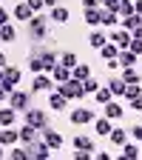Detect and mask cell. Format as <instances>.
I'll return each mask as SVG.
<instances>
[{
	"label": "cell",
	"instance_id": "1",
	"mask_svg": "<svg viewBox=\"0 0 142 160\" xmlns=\"http://www.w3.org/2000/svg\"><path fill=\"white\" fill-rule=\"evenodd\" d=\"M48 37V17L46 14H31L29 20V40L31 43H43Z\"/></svg>",
	"mask_w": 142,
	"mask_h": 160
},
{
	"label": "cell",
	"instance_id": "2",
	"mask_svg": "<svg viewBox=\"0 0 142 160\" xmlns=\"http://www.w3.org/2000/svg\"><path fill=\"white\" fill-rule=\"evenodd\" d=\"M57 92L63 94L66 100H80V97H85V86H83V80H66V83H57Z\"/></svg>",
	"mask_w": 142,
	"mask_h": 160
},
{
	"label": "cell",
	"instance_id": "3",
	"mask_svg": "<svg viewBox=\"0 0 142 160\" xmlns=\"http://www.w3.org/2000/svg\"><path fill=\"white\" fill-rule=\"evenodd\" d=\"M23 120H26V123H31L34 129H40V132H43V129H48V114H46L43 109L29 106V109L23 112Z\"/></svg>",
	"mask_w": 142,
	"mask_h": 160
},
{
	"label": "cell",
	"instance_id": "4",
	"mask_svg": "<svg viewBox=\"0 0 142 160\" xmlns=\"http://www.w3.org/2000/svg\"><path fill=\"white\" fill-rule=\"evenodd\" d=\"M26 152H29V160H31V157H37V160H48V157H51V149L46 146V140H43V137H37L34 143H29Z\"/></svg>",
	"mask_w": 142,
	"mask_h": 160
},
{
	"label": "cell",
	"instance_id": "5",
	"mask_svg": "<svg viewBox=\"0 0 142 160\" xmlns=\"http://www.w3.org/2000/svg\"><path fill=\"white\" fill-rule=\"evenodd\" d=\"M9 106H11V109H17V112H26V109L31 106V94H29V92L14 89V92L9 94Z\"/></svg>",
	"mask_w": 142,
	"mask_h": 160
},
{
	"label": "cell",
	"instance_id": "6",
	"mask_svg": "<svg viewBox=\"0 0 142 160\" xmlns=\"http://www.w3.org/2000/svg\"><path fill=\"white\" fill-rule=\"evenodd\" d=\"M131 32L128 29H122V26H119V29H111V34H108V40H111V43H117L119 49H128L131 46Z\"/></svg>",
	"mask_w": 142,
	"mask_h": 160
},
{
	"label": "cell",
	"instance_id": "7",
	"mask_svg": "<svg viewBox=\"0 0 142 160\" xmlns=\"http://www.w3.org/2000/svg\"><path fill=\"white\" fill-rule=\"evenodd\" d=\"M94 117H97V114H94L91 109H74V112H71V123H74V126H88V123H94Z\"/></svg>",
	"mask_w": 142,
	"mask_h": 160
},
{
	"label": "cell",
	"instance_id": "8",
	"mask_svg": "<svg viewBox=\"0 0 142 160\" xmlns=\"http://www.w3.org/2000/svg\"><path fill=\"white\" fill-rule=\"evenodd\" d=\"M51 83H54V80H51L46 72H40V74L31 80V92H51V89H54Z\"/></svg>",
	"mask_w": 142,
	"mask_h": 160
},
{
	"label": "cell",
	"instance_id": "9",
	"mask_svg": "<svg viewBox=\"0 0 142 160\" xmlns=\"http://www.w3.org/2000/svg\"><path fill=\"white\" fill-rule=\"evenodd\" d=\"M43 140H46V146H48L51 152H57L60 146H63V137H60V132H54L51 126H48V129H43Z\"/></svg>",
	"mask_w": 142,
	"mask_h": 160
},
{
	"label": "cell",
	"instance_id": "10",
	"mask_svg": "<svg viewBox=\"0 0 142 160\" xmlns=\"http://www.w3.org/2000/svg\"><path fill=\"white\" fill-rule=\"evenodd\" d=\"M11 14H14V20H20V23H29L34 12H31V6L26 3V0H20V3L14 6V12H11Z\"/></svg>",
	"mask_w": 142,
	"mask_h": 160
},
{
	"label": "cell",
	"instance_id": "11",
	"mask_svg": "<svg viewBox=\"0 0 142 160\" xmlns=\"http://www.w3.org/2000/svg\"><path fill=\"white\" fill-rule=\"evenodd\" d=\"M26 63H29V72H34V74L46 72V66H43V57L37 54V49H31V52L26 54Z\"/></svg>",
	"mask_w": 142,
	"mask_h": 160
},
{
	"label": "cell",
	"instance_id": "12",
	"mask_svg": "<svg viewBox=\"0 0 142 160\" xmlns=\"http://www.w3.org/2000/svg\"><path fill=\"white\" fill-rule=\"evenodd\" d=\"M0 143H3L6 149L9 146H14V143H20V134L11 129V126H3V129H0Z\"/></svg>",
	"mask_w": 142,
	"mask_h": 160
},
{
	"label": "cell",
	"instance_id": "13",
	"mask_svg": "<svg viewBox=\"0 0 142 160\" xmlns=\"http://www.w3.org/2000/svg\"><path fill=\"white\" fill-rule=\"evenodd\" d=\"M48 74H51L54 83H66V80H71V69H68V66H63V63H57Z\"/></svg>",
	"mask_w": 142,
	"mask_h": 160
},
{
	"label": "cell",
	"instance_id": "14",
	"mask_svg": "<svg viewBox=\"0 0 142 160\" xmlns=\"http://www.w3.org/2000/svg\"><path fill=\"white\" fill-rule=\"evenodd\" d=\"M37 132H40V129H34L31 123H23V129L17 132V134H20V143H23V146L34 143V140H37Z\"/></svg>",
	"mask_w": 142,
	"mask_h": 160
},
{
	"label": "cell",
	"instance_id": "15",
	"mask_svg": "<svg viewBox=\"0 0 142 160\" xmlns=\"http://www.w3.org/2000/svg\"><path fill=\"white\" fill-rule=\"evenodd\" d=\"M37 54L43 57V66H46V72H51V69L60 63V57L54 54V49H37Z\"/></svg>",
	"mask_w": 142,
	"mask_h": 160
},
{
	"label": "cell",
	"instance_id": "16",
	"mask_svg": "<svg viewBox=\"0 0 142 160\" xmlns=\"http://www.w3.org/2000/svg\"><path fill=\"white\" fill-rule=\"evenodd\" d=\"M66 103H68V100L60 94L57 89H51V92H48V106H51V112H63V109H66Z\"/></svg>",
	"mask_w": 142,
	"mask_h": 160
},
{
	"label": "cell",
	"instance_id": "17",
	"mask_svg": "<svg viewBox=\"0 0 142 160\" xmlns=\"http://www.w3.org/2000/svg\"><path fill=\"white\" fill-rule=\"evenodd\" d=\"M105 117H111V120L125 117V109H122V103H117V100H108V103H105Z\"/></svg>",
	"mask_w": 142,
	"mask_h": 160
},
{
	"label": "cell",
	"instance_id": "18",
	"mask_svg": "<svg viewBox=\"0 0 142 160\" xmlns=\"http://www.w3.org/2000/svg\"><path fill=\"white\" fill-rule=\"evenodd\" d=\"M108 89L114 92V97H125V92H128V83L122 77H111L108 80Z\"/></svg>",
	"mask_w": 142,
	"mask_h": 160
},
{
	"label": "cell",
	"instance_id": "19",
	"mask_svg": "<svg viewBox=\"0 0 142 160\" xmlns=\"http://www.w3.org/2000/svg\"><path fill=\"white\" fill-rule=\"evenodd\" d=\"M68 9L66 6H51V14H48V20L51 23H68Z\"/></svg>",
	"mask_w": 142,
	"mask_h": 160
},
{
	"label": "cell",
	"instance_id": "20",
	"mask_svg": "<svg viewBox=\"0 0 142 160\" xmlns=\"http://www.w3.org/2000/svg\"><path fill=\"white\" fill-rule=\"evenodd\" d=\"M14 120H17V109H11V106L0 109V129L3 126H14Z\"/></svg>",
	"mask_w": 142,
	"mask_h": 160
},
{
	"label": "cell",
	"instance_id": "21",
	"mask_svg": "<svg viewBox=\"0 0 142 160\" xmlns=\"http://www.w3.org/2000/svg\"><path fill=\"white\" fill-rule=\"evenodd\" d=\"M117 60H119V69H125V66H136V54H134L131 49H119Z\"/></svg>",
	"mask_w": 142,
	"mask_h": 160
},
{
	"label": "cell",
	"instance_id": "22",
	"mask_svg": "<svg viewBox=\"0 0 142 160\" xmlns=\"http://www.w3.org/2000/svg\"><path fill=\"white\" fill-rule=\"evenodd\" d=\"M94 129H97V134L108 137L111 129H114V126H111V117H97V120H94Z\"/></svg>",
	"mask_w": 142,
	"mask_h": 160
},
{
	"label": "cell",
	"instance_id": "23",
	"mask_svg": "<svg viewBox=\"0 0 142 160\" xmlns=\"http://www.w3.org/2000/svg\"><path fill=\"white\" fill-rule=\"evenodd\" d=\"M85 23L88 26H99V23H103V9H99V6L85 9Z\"/></svg>",
	"mask_w": 142,
	"mask_h": 160
},
{
	"label": "cell",
	"instance_id": "24",
	"mask_svg": "<svg viewBox=\"0 0 142 160\" xmlns=\"http://www.w3.org/2000/svg\"><path fill=\"white\" fill-rule=\"evenodd\" d=\"M119 23H122V29H128V32H134L136 26H142V14H128V17H119Z\"/></svg>",
	"mask_w": 142,
	"mask_h": 160
},
{
	"label": "cell",
	"instance_id": "25",
	"mask_svg": "<svg viewBox=\"0 0 142 160\" xmlns=\"http://www.w3.org/2000/svg\"><path fill=\"white\" fill-rule=\"evenodd\" d=\"M119 77H122L128 86H131V83H139V80H142V74H139V72H136L134 66H125L122 72H119Z\"/></svg>",
	"mask_w": 142,
	"mask_h": 160
},
{
	"label": "cell",
	"instance_id": "26",
	"mask_svg": "<svg viewBox=\"0 0 142 160\" xmlns=\"http://www.w3.org/2000/svg\"><path fill=\"white\" fill-rule=\"evenodd\" d=\"M74 149H83V152H94V140L88 134H77L74 137Z\"/></svg>",
	"mask_w": 142,
	"mask_h": 160
},
{
	"label": "cell",
	"instance_id": "27",
	"mask_svg": "<svg viewBox=\"0 0 142 160\" xmlns=\"http://www.w3.org/2000/svg\"><path fill=\"white\" fill-rule=\"evenodd\" d=\"M0 40H3V43H14V40H17V29L9 26V23H3V26H0Z\"/></svg>",
	"mask_w": 142,
	"mask_h": 160
},
{
	"label": "cell",
	"instance_id": "28",
	"mask_svg": "<svg viewBox=\"0 0 142 160\" xmlns=\"http://www.w3.org/2000/svg\"><path fill=\"white\" fill-rule=\"evenodd\" d=\"M94 97H97V103H99V106H105L108 100H114V92H111L108 86H99V89L94 92Z\"/></svg>",
	"mask_w": 142,
	"mask_h": 160
},
{
	"label": "cell",
	"instance_id": "29",
	"mask_svg": "<svg viewBox=\"0 0 142 160\" xmlns=\"http://www.w3.org/2000/svg\"><path fill=\"white\" fill-rule=\"evenodd\" d=\"M119 149H122V157H128V160H134V157H139V154H142V149H139L136 143H128V140H125Z\"/></svg>",
	"mask_w": 142,
	"mask_h": 160
},
{
	"label": "cell",
	"instance_id": "30",
	"mask_svg": "<svg viewBox=\"0 0 142 160\" xmlns=\"http://www.w3.org/2000/svg\"><path fill=\"white\" fill-rule=\"evenodd\" d=\"M88 43H91L94 49H103V46L108 43V34H103V32H91V34H88Z\"/></svg>",
	"mask_w": 142,
	"mask_h": 160
},
{
	"label": "cell",
	"instance_id": "31",
	"mask_svg": "<svg viewBox=\"0 0 142 160\" xmlns=\"http://www.w3.org/2000/svg\"><path fill=\"white\" fill-rule=\"evenodd\" d=\"M3 80H9V83H20V69L17 66H3Z\"/></svg>",
	"mask_w": 142,
	"mask_h": 160
},
{
	"label": "cell",
	"instance_id": "32",
	"mask_svg": "<svg viewBox=\"0 0 142 160\" xmlns=\"http://www.w3.org/2000/svg\"><path fill=\"white\" fill-rule=\"evenodd\" d=\"M99 26H119V14L111 9H103V23Z\"/></svg>",
	"mask_w": 142,
	"mask_h": 160
},
{
	"label": "cell",
	"instance_id": "33",
	"mask_svg": "<svg viewBox=\"0 0 142 160\" xmlns=\"http://www.w3.org/2000/svg\"><path fill=\"white\" fill-rule=\"evenodd\" d=\"M108 137H111V143H114V146H122L125 140H128V132H125V129H111Z\"/></svg>",
	"mask_w": 142,
	"mask_h": 160
},
{
	"label": "cell",
	"instance_id": "34",
	"mask_svg": "<svg viewBox=\"0 0 142 160\" xmlns=\"http://www.w3.org/2000/svg\"><path fill=\"white\" fill-rule=\"evenodd\" d=\"M88 74H91V66H85V63H77L71 69V77H77V80H85Z\"/></svg>",
	"mask_w": 142,
	"mask_h": 160
},
{
	"label": "cell",
	"instance_id": "35",
	"mask_svg": "<svg viewBox=\"0 0 142 160\" xmlns=\"http://www.w3.org/2000/svg\"><path fill=\"white\" fill-rule=\"evenodd\" d=\"M99 54H103L105 60H111V57H117V54H119V46H117V43H111V40H108V43H105L103 49H99Z\"/></svg>",
	"mask_w": 142,
	"mask_h": 160
},
{
	"label": "cell",
	"instance_id": "36",
	"mask_svg": "<svg viewBox=\"0 0 142 160\" xmlns=\"http://www.w3.org/2000/svg\"><path fill=\"white\" fill-rule=\"evenodd\" d=\"M119 17H128V14H134V0H119V12H117Z\"/></svg>",
	"mask_w": 142,
	"mask_h": 160
},
{
	"label": "cell",
	"instance_id": "37",
	"mask_svg": "<svg viewBox=\"0 0 142 160\" xmlns=\"http://www.w3.org/2000/svg\"><path fill=\"white\" fill-rule=\"evenodd\" d=\"M60 63L68 66V69H74V66H77V54H74V52H63V54H60Z\"/></svg>",
	"mask_w": 142,
	"mask_h": 160
},
{
	"label": "cell",
	"instance_id": "38",
	"mask_svg": "<svg viewBox=\"0 0 142 160\" xmlns=\"http://www.w3.org/2000/svg\"><path fill=\"white\" fill-rule=\"evenodd\" d=\"M83 86H85V94H94V92L99 89V83H97V77H94V74H88V77L83 80Z\"/></svg>",
	"mask_w": 142,
	"mask_h": 160
},
{
	"label": "cell",
	"instance_id": "39",
	"mask_svg": "<svg viewBox=\"0 0 142 160\" xmlns=\"http://www.w3.org/2000/svg\"><path fill=\"white\" fill-rule=\"evenodd\" d=\"M9 157H11V160H29V152H26V146H23V149H11Z\"/></svg>",
	"mask_w": 142,
	"mask_h": 160
},
{
	"label": "cell",
	"instance_id": "40",
	"mask_svg": "<svg viewBox=\"0 0 142 160\" xmlns=\"http://www.w3.org/2000/svg\"><path fill=\"white\" fill-rule=\"evenodd\" d=\"M128 49H131L136 57H142V40H139V37H131V46H128Z\"/></svg>",
	"mask_w": 142,
	"mask_h": 160
},
{
	"label": "cell",
	"instance_id": "41",
	"mask_svg": "<svg viewBox=\"0 0 142 160\" xmlns=\"http://www.w3.org/2000/svg\"><path fill=\"white\" fill-rule=\"evenodd\" d=\"M136 94H142V89H139V83H131V86H128V92H125V100H134Z\"/></svg>",
	"mask_w": 142,
	"mask_h": 160
},
{
	"label": "cell",
	"instance_id": "42",
	"mask_svg": "<svg viewBox=\"0 0 142 160\" xmlns=\"http://www.w3.org/2000/svg\"><path fill=\"white\" fill-rule=\"evenodd\" d=\"M26 3L31 6V12H34V14H37V12H43V9H46V3H43V0H26Z\"/></svg>",
	"mask_w": 142,
	"mask_h": 160
},
{
	"label": "cell",
	"instance_id": "43",
	"mask_svg": "<svg viewBox=\"0 0 142 160\" xmlns=\"http://www.w3.org/2000/svg\"><path fill=\"white\" fill-rule=\"evenodd\" d=\"M91 154H94V152H83V149H77V152H74V160H91Z\"/></svg>",
	"mask_w": 142,
	"mask_h": 160
},
{
	"label": "cell",
	"instance_id": "44",
	"mask_svg": "<svg viewBox=\"0 0 142 160\" xmlns=\"http://www.w3.org/2000/svg\"><path fill=\"white\" fill-rule=\"evenodd\" d=\"M128 134H131L134 140H142V126H139V123H136V126H131V132H128Z\"/></svg>",
	"mask_w": 142,
	"mask_h": 160
},
{
	"label": "cell",
	"instance_id": "45",
	"mask_svg": "<svg viewBox=\"0 0 142 160\" xmlns=\"http://www.w3.org/2000/svg\"><path fill=\"white\" fill-rule=\"evenodd\" d=\"M131 109H136V112H142V94H136V97L131 100Z\"/></svg>",
	"mask_w": 142,
	"mask_h": 160
},
{
	"label": "cell",
	"instance_id": "46",
	"mask_svg": "<svg viewBox=\"0 0 142 160\" xmlns=\"http://www.w3.org/2000/svg\"><path fill=\"white\" fill-rule=\"evenodd\" d=\"M9 17H11V14H9L3 6H0V26H3V23H9Z\"/></svg>",
	"mask_w": 142,
	"mask_h": 160
},
{
	"label": "cell",
	"instance_id": "47",
	"mask_svg": "<svg viewBox=\"0 0 142 160\" xmlns=\"http://www.w3.org/2000/svg\"><path fill=\"white\" fill-rule=\"evenodd\" d=\"M83 6L85 9H94V6H99V0H83Z\"/></svg>",
	"mask_w": 142,
	"mask_h": 160
},
{
	"label": "cell",
	"instance_id": "48",
	"mask_svg": "<svg viewBox=\"0 0 142 160\" xmlns=\"http://www.w3.org/2000/svg\"><path fill=\"white\" fill-rule=\"evenodd\" d=\"M134 12H136V14H142V0H136V3H134Z\"/></svg>",
	"mask_w": 142,
	"mask_h": 160
},
{
	"label": "cell",
	"instance_id": "49",
	"mask_svg": "<svg viewBox=\"0 0 142 160\" xmlns=\"http://www.w3.org/2000/svg\"><path fill=\"white\" fill-rule=\"evenodd\" d=\"M131 34H134V37H139V40H142V26H136V29H134V32H131Z\"/></svg>",
	"mask_w": 142,
	"mask_h": 160
},
{
	"label": "cell",
	"instance_id": "50",
	"mask_svg": "<svg viewBox=\"0 0 142 160\" xmlns=\"http://www.w3.org/2000/svg\"><path fill=\"white\" fill-rule=\"evenodd\" d=\"M6 97H9V92H6L3 86H0V103H3V100H6Z\"/></svg>",
	"mask_w": 142,
	"mask_h": 160
},
{
	"label": "cell",
	"instance_id": "51",
	"mask_svg": "<svg viewBox=\"0 0 142 160\" xmlns=\"http://www.w3.org/2000/svg\"><path fill=\"white\" fill-rule=\"evenodd\" d=\"M6 66V52H0V69Z\"/></svg>",
	"mask_w": 142,
	"mask_h": 160
},
{
	"label": "cell",
	"instance_id": "52",
	"mask_svg": "<svg viewBox=\"0 0 142 160\" xmlns=\"http://www.w3.org/2000/svg\"><path fill=\"white\" fill-rule=\"evenodd\" d=\"M43 3H46V6L51 9V6H57V3H60V0H43Z\"/></svg>",
	"mask_w": 142,
	"mask_h": 160
},
{
	"label": "cell",
	"instance_id": "53",
	"mask_svg": "<svg viewBox=\"0 0 142 160\" xmlns=\"http://www.w3.org/2000/svg\"><path fill=\"white\" fill-rule=\"evenodd\" d=\"M3 157H6V146H3V143H0V160H3Z\"/></svg>",
	"mask_w": 142,
	"mask_h": 160
},
{
	"label": "cell",
	"instance_id": "54",
	"mask_svg": "<svg viewBox=\"0 0 142 160\" xmlns=\"http://www.w3.org/2000/svg\"><path fill=\"white\" fill-rule=\"evenodd\" d=\"M0 83H3V69H0Z\"/></svg>",
	"mask_w": 142,
	"mask_h": 160
},
{
	"label": "cell",
	"instance_id": "55",
	"mask_svg": "<svg viewBox=\"0 0 142 160\" xmlns=\"http://www.w3.org/2000/svg\"><path fill=\"white\" fill-rule=\"evenodd\" d=\"M99 3H105V0H99Z\"/></svg>",
	"mask_w": 142,
	"mask_h": 160
},
{
	"label": "cell",
	"instance_id": "56",
	"mask_svg": "<svg viewBox=\"0 0 142 160\" xmlns=\"http://www.w3.org/2000/svg\"><path fill=\"white\" fill-rule=\"evenodd\" d=\"M139 143H142V140H139Z\"/></svg>",
	"mask_w": 142,
	"mask_h": 160
}]
</instances>
